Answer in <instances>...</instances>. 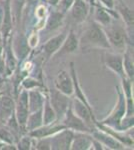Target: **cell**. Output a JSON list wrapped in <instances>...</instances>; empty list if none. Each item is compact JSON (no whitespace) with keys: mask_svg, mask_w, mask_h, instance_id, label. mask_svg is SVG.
Segmentation results:
<instances>
[{"mask_svg":"<svg viewBox=\"0 0 134 150\" xmlns=\"http://www.w3.org/2000/svg\"><path fill=\"white\" fill-rule=\"evenodd\" d=\"M79 47L84 50L91 48H103V49H111L110 44L107 40L106 34L103 27L95 21H91L80 36Z\"/></svg>","mask_w":134,"mask_h":150,"instance_id":"1","label":"cell"},{"mask_svg":"<svg viewBox=\"0 0 134 150\" xmlns=\"http://www.w3.org/2000/svg\"><path fill=\"white\" fill-rule=\"evenodd\" d=\"M103 30L106 34L110 47L117 50L118 53H123L125 51L127 44L129 42V36L125 27L119 22H112L109 25L103 27Z\"/></svg>","mask_w":134,"mask_h":150,"instance_id":"2","label":"cell"},{"mask_svg":"<svg viewBox=\"0 0 134 150\" xmlns=\"http://www.w3.org/2000/svg\"><path fill=\"white\" fill-rule=\"evenodd\" d=\"M117 92H118L117 106L115 107V109L112 111L111 114L107 118H105L100 124L107 125V126H109L110 128H113V129L117 130V131H120V122L122 120V118L125 116V112H126V99L123 91H121V89H119V87H117Z\"/></svg>","mask_w":134,"mask_h":150,"instance_id":"3","label":"cell"},{"mask_svg":"<svg viewBox=\"0 0 134 150\" xmlns=\"http://www.w3.org/2000/svg\"><path fill=\"white\" fill-rule=\"evenodd\" d=\"M48 100H49L51 106H52V108L55 111L57 121L58 120H61L64 114L66 113L68 107H69L70 102H71L69 96L60 92L59 90H57L54 87V88L49 90Z\"/></svg>","mask_w":134,"mask_h":150,"instance_id":"4","label":"cell"},{"mask_svg":"<svg viewBox=\"0 0 134 150\" xmlns=\"http://www.w3.org/2000/svg\"><path fill=\"white\" fill-rule=\"evenodd\" d=\"M70 104H71V108L73 112L78 116L79 118H81L90 129L94 130L96 128V125H95L96 124V121H95L92 108L90 106H87L86 104H84L77 97L73 99Z\"/></svg>","mask_w":134,"mask_h":150,"instance_id":"5","label":"cell"},{"mask_svg":"<svg viewBox=\"0 0 134 150\" xmlns=\"http://www.w3.org/2000/svg\"><path fill=\"white\" fill-rule=\"evenodd\" d=\"M61 120H62V124L65 127L74 132H87V133L92 132V130L87 126L86 123L73 112L71 108V104L69 105L66 113L64 114Z\"/></svg>","mask_w":134,"mask_h":150,"instance_id":"6","label":"cell"},{"mask_svg":"<svg viewBox=\"0 0 134 150\" xmlns=\"http://www.w3.org/2000/svg\"><path fill=\"white\" fill-rule=\"evenodd\" d=\"M14 115L18 122L19 126L21 128H25L26 120L29 115L28 108V92L26 89L19 93V96L15 102V108H14Z\"/></svg>","mask_w":134,"mask_h":150,"instance_id":"7","label":"cell"},{"mask_svg":"<svg viewBox=\"0 0 134 150\" xmlns=\"http://www.w3.org/2000/svg\"><path fill=\"white\" fill-rule=\"evenodd\" d=\"M73 134H74V131L68 129V128H64V129L53 134L52 136H50L51 149H70Z\"/></svg>","mask_w":134,"mask_h":150,"instance_id":"8","label":"cell"},{"mask_svg":"<svg viewBox=\"0 0 134 150\" xmlns=\"http://www.w3.org/2000/svg\"><path fill=\"white\" fill-rule=\"evenodd\" d=\"M103 61L107 68L115 72L121 79L126 77L123 69V53H112L106 51L104 53Z\"/></svg>","mask_w":134,"mask_h":150,"instance_id":"9","label":"cell"},{"mask_svg":"<svg viewBox=\"0 0 134 150\" xmlns=\"http://www.w3.org/2000/svg\"><path fill=\"white\" fill-rule=\"evenodd\" d=\"M79 48V40L78 37L75 34L73 30H70L69 33H67L66 37L63 41L61 47L58 49V51L55 53L53 56L55 57H61L64 55L71 54V53L76 52V50Z\"/></svg>","mask_w":134,"mask_h":150,"instance_id":"10","label":"cell"},{"mask_svg":"<svg viewBox=\"0 0 134 150\" xmlns=\"http://www.w3.org/2000/svg\"><path fill=\"white\" fill-rule=\"evenodd\" d=\"M55 88L60 92L70 96L73 94V81L71 75L65 70L58 71L55 78Z\"/></svg>","mask_w":134,"mask_h":150,"instance_id":"11","label":"cell"},{"mask_svg":"<svg viewBox=\"0 0 134 150\" xmlns=\"http://www.w3.org/2000/svg\"><path fill=\"white\" fill-rule=\"evenodd\" d=\"M91 135L93 138L96 140H98L99 142L106 146L107 148L109 149H124V146L121 142H119L117 139H115L113 136H111L110 134L106 133L105 131L101 129H96L95 128L94 130H92Z\"/></svg>","mask_w":134,"mask_h":150,"instance_id":"12","label":"cell"},{"mask_svg":"<svg viewBox=\"0 0 134 150\" xmlns=\"http://www.w3.org/2000/svg\"><path fill=\"white\" fill-rule=\"evenodd\" d=\"M70 9L73 21L77 24L84 22L89 13V6L86 0H74Z\"/></svg>","mask_w":134,"mask_h":150,"instance_id":"13","label":"cell"},{"mask_svg":"<svg viewBox=\"0 0 134 150\" xmlns=\"http://www.w3.org/2000/svg\"><path fill=\"white\" fill-rule=\"evenodd\" d=\"M66 35H67V32H62V33H60V34L54 36V37L50 38L45 44H43L42 51H43V54L45 55L46 59H49L51 56H53V55L58 51V49L61 47Z\"/></svg>","mask_w":134,"mask_h":150,"instance_id":"14","label":"cell"},{"mask_svg":"<svg viewBox=\"0 0 134 150\" xmlns=\"http://www.w3.org/2000/svg\"><path fill=\"white\" fill-rule=\"evenodd\" d=\"M91 133L87 132H74L70 149L73 150H87L91 148L92 145Z\"/></svg>","mask_w":134,"mask_h":150,"instance_id":"15","label":"cell"},{"mask_svg":"<svg viewBox=\"0 0 134 150\" xmlns=\"http://www.w3.org/2000/svg\"><path fill=\"white\" fill-rule=\"evenodd\" d=\"M66 128L64 125L62 124H48V125H42V126L36 128V129L32 130V131L28 132V134L30 135L32 138H43V137H49V136H52L53 134L57 133L58 131L60 130L64 129Z\"/></svg>","mask_w":134,"mask_h":150,"instance_id":"16","label":"cell"},{"mask_svg":"<svg viewBox=\"0 0 134 150\" xmlns=\"http://www.w3.org/2000/svg\"><path fill=\"white\" fill-rule=\"evenodd\" d=\"M15 101L8 95L0 96V121L6 122L14 113Z\"/></svg>","mask_w":134,"mask_h":150,"instance_id":"17","label":"cell"},{"mask_svg":"<svg viewBox=\"0 0 134 150\" xmlns=\"http://www.w3.org/2000/svg\"><path fill=\"white\" fill-rule=\"evenodd\" d=\"M28 92V108H29V113L35 112L37 110L42 109L43 104H44L45 98L43 97L42 93L39 90H37L36 88L30 89L27 90Z\"/></svg>","mask_w":134,"mask_h":150,"instance_id":"18","label":"cell"},{"mask_svg":"<svg viewBox=\"0 0 134 150\" xmlns=\"http://www.w3.org/2000/svg\"><path fill=\"white\" fill-rule=\"evenodd\" d=\"M131 46L133 45L128 44L126 46L125 51L123 52V69L127 78L133 81L134 76V64H133V51L131 52Z\"/></svg>","mask_w":134,"mask_h":150,"instance_id":"19","label":"cell"},{"mask_svg":"<svg viewBox=\"0 0 134 150\" xmlns=\"http://www.w3.org/2000/svg\"><path fill=\"white\" fill-rule=\"evenodd\" d=\"M43 125V117H42V109L37 110L35 112L29 113L27 120H26L25 129L28 132L32 131L36 128L40 127Z\"/></svg>","mask_w":134,"mask_h":150,"instance_id":"20","label":"cell"},{"mask_svg":"<svg viewBox=\"0 0 134 150\" xmlns=\"http://www.w3.org/2000/svg\"><path fill=\"white\" fill-rule=\"evenodd\" d=\"M117 9L119 16L123 19L127 27L130 30H133V10H131V8H129L126 4H124L121 1L118 3Z\"/></svg>","mask_w":134,"mask_h":150,"instance_id":"21","label":"cell"},{"mask_svg":"<svg viewBox=\"0 0 134 150\" xmlns=\"http://www.w3.org/2000/svg\"><path fill=\"white\" fill-rule=\"evenodd\" d=\"M63 16H64V13H62L61 11H59V10L53 11L52 13L50 14L49 18H48V20H47V23H46V26H45L46 31L50 32V31H54L56 29L59 28L60 26L62 25Z\"/></svg>","mask_w":134,"mask_h":150,"instance_id":"22","label":"cell"},{"mask_svg":"<svg viewBox=\"0 0 134 150\" xmlns=\"http://www.w3.org/2000/svg\"><path fill=\"white\" fill-rule=\"evenodd\" d=\"M42 117H43V125L52 124L57 121V117H56V113L54 109L52 108L51 104L48 100V97L45 98L44 104L42 107Z\"/></svg>","mask_w":134,"mask_h":150,"instance_id":"23","label":"cell"},{"mask_svg":"<svg viewBox=\"0 0 134 150\" xmlns=\"http://www.w3.org/2000/svg\"><path fill=\"white\" fill-rule=\"evenodd\" d=\"M14 52L16 56L19 57L20 59H24V57L28 54L29 52V44L28 40L24 36H19L15 38L14 40Z\"/></svg>","mask_w":134,"mask_h":150,"instance_id":"24","label":"cell"},{"mask_svg":"<svg viewBox=\"0 0 134 150\" xmlns=\"http://www.w3.org/2000/svg\"><path fill=\"white\" fill-rule=\"evenodd\" d=\"M95 22H97L102 27H105L112 22V16L104 8L97 7L95 11Z\"/></svg>","mask_w":134,"mask_h":150,"instance_id":"25","label":"cell"},{"mask_svg":"<svg viewBox=\"0 0 134 150\" xmlns=\"http://www.w3.org/2000/svg\"><path fill=\"white\" fill-rule=\"evenodd\" d=\"M26 3V0H12L10 1V8L11 14L13 16L14 23H18L21 18V13H22L23 7Z\"/></svg>","mask_w":134,"mask_h":150,"instance_id":"26","label":"cell"},{"mask_svg":"<svg viewBox=\"0 0 134 150\" xmlns=\"http://www.w3.org/2000/svg\"><path fill=\"white\" fill-rule=\"evenodd\" d=\"M5 56H6V71L9 74L15 69L17 61L16 58L14 57L13 51H12V42H9L8 45L6 47V52H5Z\"/></svg>","mask_w":134,"mask_h":150,"instance_id":"27","label":"cell"},{"mask_svg":"<svg viewBox=\"0 0 134 150\" xmlns=\"http://www.w3.org/2000/svg\"><path fill=\"white\" fill-rule=\"evenodd\" d=\"M16 138L14 134L7 128H0V142L15 144Z\"/></svg>","mask_w":134,"mask_h":150,"instance_id":"28","label":"cell"},{"mask_svg":"<svg viewBox=\"0 0 134 150\" xmlns=\"http://www.w3.org/2000/svg\"><path fill=\"white\" fill-rule=\"evenodd\" d=\"M17 149L20 150H29L32 148V137L30 135H24L17 141Z\"/></svg>","mask_w":134,"mask_h":150,"instance_id":"29","label":"cell"},{"mask_svg":"<svg viewBox=\"0 0 134 150\" xmlns=\"http://www.w3.org/2000/svg\"><path fill=\"white\" fill-rule=\"evenodd\" d=\"M35 149L38 150H50L51 143H50V136L43 137V138H38L37 143L35 144Z\"/></svg>","mask_w":134,"mask_h":150,"instance_id":"30","label":"cell"},{"mask_svg":"<svg viewBox=\"0 0 134 150\" xmlns=\"http://www.w3.org/2000/svg\"><path fill=\"white\" fill-rule=\"evenodd\" d=\"M22 86L24 89L26 90H30V89H34V88H37V87H41V83H39L37 80L35 79H32V78H27L25 79L23 82H22Z\"/></svg>","mask_w":134,"mask_h":150,"instance_id":"31","label":"cell"},{"mask_svg":"<svg viewBox=\"0 0 134 150\" xmlns=\"http://www.w3.org/2000/svg\"><path fill=\"white\" fill-rule=\"evenodd\" d=\"M74 0H59L57 5H59V11L62 13H65L67 10H69L70 7L72 6Z\"/></svg>","mask_w":134,"mask_h":150,"instance_id":"32","label":"cell"},{"mask_svg":"<svg viewBox=\"0 0 134 150\" xmlns=\"http://www.w3.org/2000/svg\"><path fill=\"white\" fill-rule=\"evenodd\" d=\"M101 3L103 4V5H105L107 8L109 9H112L114 7V4H115V2H114V0H100Z\"/></svg>","mask_w":134,"mask_h":150,"instance_id":"33","label":"cell"},{"mask_svg":"<svg viewBox=\"0 0 134 150\" xmlns=\"http://www.w3.org/2000/svg\"><path fill=\"white\" fill-rule=\"evenodd\" d=\"M3 46H4V41H3V38H2L1 33H0V57H1L2 55H3V53H4Z\"/></svg>","mask_w":134,"mask_h":150,"instance_id":"34","label":"cell"},{"mask_svg":"<svg viewBox=\"0 0 134 150\" xmlns=\"http://www.w3.org/2000/svg\"><path fill=\"white\" fill-rule=\"evenodd\" d=\"M3 16H4V7L0 6V28L2 25V21H3Z\"/></svg>","mask_w":134,"mask_h":150,"instance_id":"35","label":"cell"},{"mask_svg":"<svg viewBox=\"0 0 134 150\" xmlns=\"http://www.w3.org/2000/svg\"><path fill=\"white\" fill-rule=\"evenodd\" d=\"M46 1H47L48 3L50 4V5L57 6V4H58V2H59V0H46Z\"/></svg>","mask_w":134,"mask_h":150,"instance_id":"36","label":"cell"},{"mask_svg":"<svg viewBox=\"0 0 134 150\" xmlns=\"http://www.w3.org/2000/svg\"><path fill=\"white\" fill-rule=\"evenodd\" d=\"M2 86H3V84H2V82H0V91H1V89H2Z\"/></svg>","mask_w":134,"mask_h":150,"instance_id":"37","label":"cell"}]
</instances>
